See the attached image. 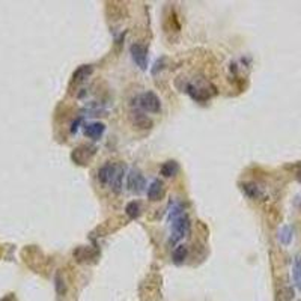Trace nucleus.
Wrapping results in <instances>:
<instances>
[{
    "mask_svg": "<svg viewBox=\"0 0 301 301\" xmlns=\"http://www.w3.org/2000/svg\"><path fill=\"white\" fill-rule=\"evenodd\" d=\"M170 222H172V238L170 243L175 244L176 241L185 238L190 233L191 225L188 215L183 211L179 204H175L170 208Z\"/></svg>",
    "mask_w": 301,
    "mask_h": 301,
    "instance_id": "1",
    "label": "nucleus"
},
{
    "mask_svg": "<svg viewBox=\"0 0 301 301\" xmlns=\"http://www.w3.org/2000/svg\"><path fill=\"white\" fill-rule=\"evenodd\" d=\"M124 173H125V167L122 164L107 163L98 170V181L103 185H107L113 191L117 193L120 190V187H122Z\"/></svg>",
    "mask_w": 301,
    "mask_h": 301,
    "instance_id": "2",
    "label": "nucleus"
},
{
    "mask_svg": "<svg viewBox=\"0 0 301 301\" xmlns=\"http://www.w3.org/2000/svg\"><path fill=\"white\" fill-rule=\"evenodd\" d=\"M134 101L137 103V107L143 112L148 113H158L162 110V103H160V98L154 92H145L140 96H137Z\"/></svg>",
    "mask_w": 301,
    "mask_h": 301,
    "instance_id": "3",
    "label": "nucleus"
},
{
    "mask_svg": "<svg viewBox=\"0 0 301 301\" xmlns=\"http://www.w3.org/2000/svg\"><path fill=\"white\" fill-rule=\"evenodd\" d=\"M131 56L134 59L136 65L140 69L148 68V47L142 44H133L131 46Z\"/></svg>",
    "mask_w": 301,
    "mask_h": 301,
    "instance_id": "4",
    "label": "nucleus"
},
{
    "mask_svg": "<svg viewBox=\"0 0 301 301\" xmlns=\"http://www.w3.org/2000/svg\"><path fill=\"white\" fill-rule=\"evenodd\" d=\"M93 155H95V148L89 145H83L75 148L71 157L77 164H86L88 162H91Z\"/></svg>",
    "mask_w": 301,
    "mask_h": 301,
    "instance_id": "5",
    "label": "nucleus"
},
{
    "mask_svg": "<svg viewBox=\"0 0 301 301\" xmlns=\"http://www.w3.org/2000/svg\"><path fill=\"white\" fill-rule=\"evenodd\" d=\"M146 187V179L145 176L140 173L139 170L133 169L130 173H128V188L133 191V193H142Z\"/></svg>",
    "mask_w": 301,
    "mask_h": 301,
    "instance_id": "6",
    "label": "nucleus"
},
{
    "mask_svg": "<svg viewBox=\"0 0 301 301\" xmlns=\"http://www.w3.org/2000/svg\"><path fill=\"white\" fill-rule=\"evenodd\" d=\"M164 196V184L160 179H155L151 183V185L148 187V199L152 200V202H157Z\"/></svg>",
    "mask_w": 301,
    "mask_h": 301,
    "instance_id": "7",
    "label": "nucleus"
},
{
    "mask_svg": "<svg viewBox=\"0 0 301 301\" xmlns=\"http://www.w3.org/2000/svg\"><path fill=\"white\" fill-rule=\"evenodd\" d=\"M106 131V125L101 124V122H91V124H86L85 125V134L93 140L99 139L103 136V133Z\"/></svg>",
    "mask_w": 301,
    "mask_h": 301,
    "instance_id": "8",
    "label": "nucleus"
},
{
    "mask_svg": "<svg viewBox=\"0 0 301 301\" xmlns=\"http://www.w3.org/2000/svg\"><path fill=\"white\" fill-rule=\"evenodd\" d=\"M92 71H93L92 65H82V67H78V68L75 69L74 75H72L74 82H83L85 78H88V77L92 74Z\"/></svg>",
    "mask_w": 301,
    "mask_h": 301,
    "instance_id": "9",
    "label": "nucleus"
},
{
    "mask_svg": "<svg viewBox=\"0 0 301 301\" xmlns=\"http://www.w3.org/2000/svg\"><path fill=\"white\" fill-rule=\"evenodd\" d=\"M178 172H179V166H178L176 162H166V163L162 166V175L166 176V178L175 176Z\"/></svg>",
    "mask_w": 301,
    "mask_h": 301,
    "instance_id": "10",
    "label": "nucleus"
},
{
    "mask_svg": "<svg viewBox=\"0 0 301 301\" xmlns=\"http://www.w3.org/2000/svg\"><path fill=\"white\" fill-rule=\"evenodd\" d=\"M188 255V250L185 246H178L175 250H173V262L175 264H183L185 257Z\"/></svg>",
    "mask_w": 301,
    "mask_h": 301,
    "instance_id": "11",
    "label": "nucleus"
},
{
    "mask_svg": "<svg viewBox=\"0 0 301 301\" xmlns=\"http://www.w3.org/2000/svg\"><path fill=\"white\" fill-rule=\"evenodd\" d=\"M243 191H244L250 199H259L260 196H262V191H260L259 187L255 185V184H244V185H243Z\"/></svg>",
    "mask_w": 301,
    "mask_h": 301,
    "instance_id": "12",
    "label": "nucleus"
},
{
    "mask_svg": "<svg viewBox=\"0 0 301 301\" xmlns=\"http://www.w3.org/2000/svg\"><path fill=\"white\" fill-rule=\"evenodd\" d=\"M278 239H280V243L282 244H289L292 241V229L289 226L282 228L278 232Z\"/></svg>",
    "mask_w": 301,
    "mask_h": 301,
    "instance_id": "13",
    "label": "nucleus"
},
{
    "mask_svg": "<svg viewBox=\"0 0 301 301\" xmlns=\"http://www.w3.org/2000/svg\"><path fill=\"white\" fill-rule=\"evenodd\" d=\"M74 256L78 259V260H88L86 257H95L96 256V252L91 250V249H86V247H80L77 252H74Z\"/></svg>",
    "mask_w": 301,
    "mask_h": 301,
    "instance_id": "14",
    "label": "nucleus"
},
{
    "mask_svg": "<svg viewBox=\"0 0 301 301\" xmlns=\"http://www.w3.org/2000/svg\"><path fill=\"white\" fill-rule=\"evenodd\" d=\"M125 212L130 218H137L140 215V204L139 202H130L125 208Z\"/></svg>",
    "mask_w": 301,
    "mask_h": 301,
    "instance_id": "15",
    "label": "nucleus"
},
{
    "mask_svg": "<svg viewBox=\"0 0 301 301\" xmlns=\"http://www.w3.org/2000/svg\"><path fill=\"white\" fill-rule=\"evenodd\" d=\"M294 277H295V282L301 289V257H298L295 260V267H294Z\"/></svg>",
    "mask_w": 301,
    "mask_h": 301,
    "instance_id": "16",
    "label": "nucleus"
},
{
    "mask_svg": "<svg viewBox=\"0 0 301 301\" xmlns=\"http://www.w3.org/2000/svg\"><path fill=\"white\" fill-rule=\"evenodd\" d=\"M56 289H57V292H59L60 295L65 294V285H64L62 278H60V276H59V274L56 276Z\"/></svg>",
    "mask_w": 301,
    "mask_h": 301,
    "instance_id": "17",
    "label": "nucleus"
},
{
    "mask_svg": "<svg viewBox=\"0 0 301 301\" xmlns=\"http://www.w3.org/2000/svg\"><path fill=\"white\" fill-rule=\"evenodd\" d=\"M0 301H17V300H15V297H14L12 294H8V295H5Z\"/></svg>",
    "mask_w": 301,
    "mask_h": 301,
    "instance_id": "18",
    "label": "nucleus"
}]
</instances>
